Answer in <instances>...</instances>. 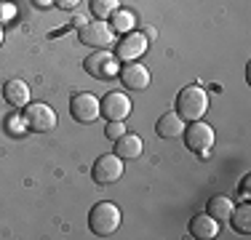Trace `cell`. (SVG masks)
<instances>
[{"mask_svg": "<svg viewBox=\"0 0 251 240\" xmlns=\"http://www.w3.org/2000/svg\"><path fill=\"white\" fill-rule=\"evenodd\" d=\"M208 110V94L206 88L201 86H184L182 91L176 96V115L182 120H187V123H193V120H201L206 115Z\"/></svg>", "mask_w": 251, "mask_h": 240, "instance_id": "1", "label": "cell"}, {"mask_svg": "<svg viewBox=\"0 0 251 240\" xmlns=\"http://www.w3.org/2000/svg\"><path fill=\"white\" fill-rule=\"evenodd\" d=\"M88 227H91V232L99 238H107V235H112V232H118V227H121V208L110 200L97 203V206L91 208V214H88Z\"/></svg>", "mask_w": 251, "mask_h": 240, "instance_id": "2", "label": "cell"}, {"mask_svg": "<svg viewBox=\"0 0 251 240\" xmlns=\"http://www.w3.org/2000/svg\"><path fill=\"white\" fill-rule=\"evenodd\" d=\"M184 144H187V149H193V152L198 155H206L208 149L214 147V128L208 123H201V120H193L190 125H184Z\"/></svg>", "mask_w": 251, "mask_h": 240, "instance_id": "3", "label": "cell"}, {"mask_svg": "<svg viewBox=\"0 0 251 240\" xmlns=\"http://www.w3.org/2000/svg\"><path fill=\"white\" fill-rule=\"evenodd\" d=\"M77 35H80V40L86 46L110 48L112 46V38H115V29H112L104 19H94V22H83L80 29H77Z\"/></svg>", "mask_w": 251, "mask_h": 240, "instance_id": "4", "label": "cell"}, {"mask_svg": "<svg viewBox=\"0 0 251 240\" xmlns=\"http://www.w3.org/2000/svg\"><path fill=\"white\" fill-rule=\"evenodd\" d=\"M22 115H25V125L29 131L46 134V131L56 128V112H53V107L43 104V101H38V104H27Z\"/></svg>", "mask_w": 251, "mask_h": 240, "instance_id": "5", "label": "cell"}, {"mask_svg": "<svg viewBox=\"0 0 251 240\" xmlns=\"http://www.w3.org/2000/svg\"><path fill=\"white\" fill-rule=\"evenodd\" d=\"M91 176H94L97 184H101V187L118 182V179L123 176V158L115 155V152L101 155V158H97V163H94V168H91Z\"/></svg>", "mask_w": 251, "mask_h": 240, "instance_id": "6", "label": "cell"}, {"mask_svg": "<svg viewBox=\"0 0 251 240\" xmlns=\"http://www.w3.org/2000/svg\"><path fill=\"white\" fill-rule=\"evenodd\" d=\"M70 115H73L77 123H94V120L101 115L99 99L88 91L73 94V99H70Z\"/></svg>", "mask_w": 251, "mask_h": 240, "instance_id": "7", "label": "cell"}, {"mask_svg": "<svg viewBox=\"0 0 251 240\" xmlns=\"http://www.w3.org/2000/svg\"><path fill=\"white\" fill-rule=\"evenodd\" d=\"M99 107H101V115H104L107 120H126V118L131 115V110H134L131 99L123 91L104 94V99L99 101Z\"/></svg>", "mask_w": 251, "mask_h": 240, "instance_id": "8", "label": "cell"}, {"mask_svg": "<svg viewBox=\"0 0 251 240\" xmlns=\"http://www.w3.org/2000/svg\"><path fill=\"white\" fill-rule=\"evenodd\" d=\"M83 67H86L88 75L99 77V80H107V77H112V72H115V53H110L107 48H99L91 56H86Z\"/></svg>", "mask_w": 251, "mask_h": 240, "instance_id": "9", "label": "cell"}, {"mask_svg": "<svg viewBox=\"0 0 251 240\" xmlns=\"http://www.w3.org/2000/svg\"><path fill=\"white\" fill-rule=\"evenodd\" d=\"M121 83L131 91H145L150 86V70L145 64H136V62H126L121 67Z\"/></svg>", "mask_w": 251, "mask_h": 240, "instance_id": "10", "label": "cell"}, {"mask_svg": "<svg viewBox=\"0 0 251 240\" xmlns=\"http://www.w3.org/2000/svg\"><path fill=\"white\" fill-rule=\"evenodd\" d=\"M145 51H147V38L142 32H131L121 43H115V56L123 59V62H136Z\"/></svg>", "mask_w": 251, "mask_h": 240, "instance_id": "11", "label": "cell"}, {"mask_svg": "<svg viewBox=\"0 0 251 240\" xmlns=\"http://www.w3.org/2000/svg\"><path fill=\"white\" fill-rule=\"evenodd\" d=\"M190 235L198 240H214L219 235V221L211 214H198L190 221Z\"/></svg>", "mask_w": 251, "mask_h": 240, "instance_id": "12", "label": "cell"}, {"mask_svg": "<svg viewBox=\"0 0 251 240\" xmlns=\"http://www.w3.org/2000/svg\"><path fill=\"white\" fill-rule=\"evenodd\" d=\"M3 99L8 101L11 107L22 110V107L29 104V86L25 80H19V77H14V80H8L3 86Z\"/></svg>", "mask_w": 251, "mask_h": 240, "instance_id": "13", "label": "cell"}, {"mask_svg": "<svg viewBox=\"0 0 251 240\" xmlns=\"http://www.w3.org/2000/svg\"><path fill=\"white\" fill-rule=\"evenodd\" d=\"M155 131H158L160 139H176L184 131V120L179 118L176 112H163V115L158 118V123H155Z\"/></svg>", "mask_w": 251, "mask_h": 240, "instance_id": "14", "label": "cell"}, {"mask_svg": "<svg viewBox=\"0 0 251 240\" xmlns=\"http://www.w3.org/2000/svg\"><path fill=\"white\" fill-rule=\"evenodd\" d=\"M142 149H145V142H142V136H136V134H128V131H126L121 139H115V155H121L123 160L139 158Z\"/></svg>", "mask_w": 251, "mask_h": 240, "instance_id": "15", "label": "cell"}, {"mask_svg": "<svg viewBox=\"0 0 251 240\" xmlns=\"http://www.w3.org/2000/svg\"><path fill=\"white\" fill-rule=\"evenodd\" d=\"M230 224H232V230L241 232V235H251V206H249V203H243V206L232 208Z\"/></svg>", "mask_w": 251, "mask_h": 240, "instance_id": "16", "label": "cell"}, {"mask_svg": "<svg viewBox=\"0 0 251 240\" xmlns=\"http://www.w3.org/2000/svg\"><path fill=\"white\" fill-rule=\"evenodd\" d=\"M232 208H235V206H232V200L227 195H217V197L208 200V214H211L217 221H227V219H230Z\"/></svg>", "mask_w": 251, "mask_h": 240, "instance_id": "17", "label": "cell"}, {"mask_svg": "<svg viewBox=\"0 0 251 240\" xmlns=\"http://www.w3.org/2000/svg\"><path fill=\"white\" fill-rule=\"evenodd\" d=\"M118 5H121V0H91V14L97 19H107L118 11Z\"/></svg>", "mask_w": 251, "mask_h": 240, "instance_id": "18", "label": "cell"}, {"mask_svg": "<svg viewBox=\"0 0 251 240\" xmlns=\"http://www.w3.org/2000/svg\"><path fill=\"white\" fill-rule=\"evenodd\" d=\"M134 24H136V16L131 14V11H121V8H118L115 14H112V24H110V27L112 29H121V32H128Z\"/></svg>", "mask_w": 251, "mask_h": 240, "instance_id": "19", "label": "cell"}, {"mask_svg": "<svg viewBox=\"0 0 251 240\" xmlns=\"http://www.w3.org/2000/svg\"><path fill=\"white\" fill-rule=\"evenodd\" d=\"M126 131H128V128H126V123H123V120H107V128H104L107 139H112V142H115V139H121V136L126 134Z\"/></svg>", "mask_w": 251, "mask_h": 240, "instance_id": "20", "label": "cell"}, {"mask_svg": "<svg viewBox=\"0 0 251 240\" xmlns=\"http://www.w3.org/2000/svg\"><path fill=\"white\" fill-rule=\"evenodd\" d=\"M249 184H251V176H243V182H241V192H238V195H241L243 200H249V195H251V192H249Z\"/></svg>", "mask_w": 251, "mask_h": 240, "instance_id": "21", "label": "cell"}, {"mask_svg": "<svg viewBox=\"0 0 251 240\" xmlns=\"http://www.w3.org/2000/svg\"><path fill=\"white\" fill-rule=\"evenodd\" d=\"M53 3L59 5V8H64V11H73L77 3H80V0H53Z\"/></svg>", "mask_w": 251, "mask_h": 240, "instance_id": "22", "label": "cell"}, {"mask_svg": "<svg viewBox=\"0 0 251 240\" xmlns=\"http://www.w3.org/2000/svg\"><path fill=\"white\" fill-rule=\"evenodd\" d=\"M35 5H38V8H49V5L53 3V0H32Z\"/></svg>", "mask_w": 251, "mask_h": 240, "instance_id": "23", "label": "cell"}, {"mask_svg": "<svg viewBox=\"0 0 251 240\" xmlns=\"http://www.w3.org/2000/svg\"><path fill=\"white\" fill-rule=\"evenodd\" d=\"M142 35H145V38H150V40H152V38H155V29H152V27H147V29H145V32H142Z\"/></svg>", "mask_w": 251, "mask_h": 240, "instance_id": "24", "label": "cell"}, {"mask_svg": "<svg viewBox=\"0 0 251 240\" xmlns=\"http://www.w3.org/2000/svg\"><path fill=\"white\" fill-rule=\"evenodd\" d=\"M0 43H3V27H0Z\"/></svg>", "mask_w": 251, "mask_h": 240, "instance_id": "25", "label": "cell"}]
</instances>
